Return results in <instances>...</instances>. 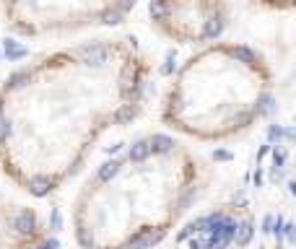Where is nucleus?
<instances>
[{
  "label": "nucleus",
  "mask_w": 296,
  "mask_h": 249,
  "mask_svg": "<svg viewBox=\"0 0 296 249\" xmlns=\"http://www.w3.org/2000/svg\"><path fill=\"white\" fill-rule=\"evenodd\" d=\"M203 164L166 133L133 140L86 179L70 226L81 249H153L192 208Z\"/></svg>",
  "instance_id": "2"
},
{
  "label": "nucleus",
  "mask_w": 296,
  "mask_h": 249,
  "mask_svg": "<svg viewBox=\"0 0 296 249\" xmlns=\"http://www.w3.org/2000/svg\"><path fill=\"white\" fill-rule=\"evenodd\" d=\"M138 0H0L5 24L18 36L42 39L122 24Z\"/></svg>",
  "instance_id": "4"
},
{
  "label": "nucleus",
  "mask_w": 296,
  "mask_h": 249,
  "mask_svg": "<svg viewBox=\"0 0 296 249\" xmlns=\"http://www.w3.org/2000/svg\"><path fill=\"white\" fill-rule=\"evenodd\" d=\"M273 96L265 55L242 42L198 47L182 62L161 99V122L198 143H224L247 133Z\"/></svg>",
  "instance_id": "3"
},
{
  "label": "nucleus",
  "mask_w": 296,
  "mask_h": 249,
  "mask_svg": "<svg viewBox=\"0 0 296 249\" xmlns=\"http://www.w3.org/2000/svg\"><path fill=\"white\" fill-rule=\"evenodd\" d=\"M229 18L226 0H148L151 29L182 47H206L218 42Z\"/></svg>",
  "instance_id": "5"
},
{
  "label": "nucleus",
  "mask_w": 296,
  "mask_h": 249,
  "mask_svg": "<svg viewBox=\"0 0 296 249\" xmlns=\"http://www.w3.org/2000/svg\"><path fill=\"white\" fill-rule=\"evenodd\" d=\"M252 3L273 11H296V0H252Z\"/></svg>",
  "instance_id": "7"
},
{
  "label": "nucleus",
  "mask_w": 296,
  "mask_h": 249,
  "mask_svg": "<svg viewBox=\"0 0 296 249\" xmlns=\"http://www.w3.org/2000/svg\"><path fill=\"white\" fill-rule=\"evenodd\" d=\"M47 226L31 208L0 192V249H42Z\"/></svg>",
  "instance_id": "6"
},
{
  "label": "nucleus",
  "mask_w": 296,
  "mask_h": 249,
  "mask_svg": "<svg viewBox=\"0 0 296 249\" xmlns=\"http://www.w3.org/2000/svg\"><path fill=\"white\" fill-rule=\"evenodd\" d=\"M146 52L130 36L52 50L0 83V169L31 197L70 182L109 130L143 109Z\"/></svg>",
  "instance_id": "1"
}]
</instances>
